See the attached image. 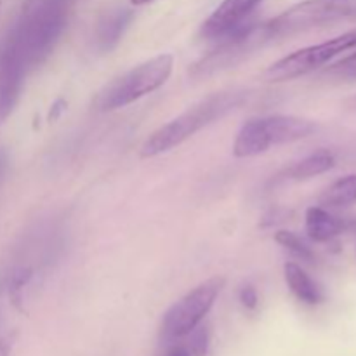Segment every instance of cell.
<instances>
[{"label":"cell","instance_id":"obj_1","mask_svg":"<svg viewBox=\"0 0 356 356\" xmlns=\"http://www.w3.org/2000/svg\"><path fill=\"white\" fill-rule=\"evenodd\" d=\"M72 0H24L21 17L10 35L26 70L37 68L58 45L68 23Z\"/></svg>","mask_w":356,"mask_h":356},{"label":"cell","instance_id":"obj_2","mask_svg":"<svg viewBox=\"0 0 356 356\" xmlns=\"http://www.w3.org/2000/svg\"><path fill=\"white\" fill-rule=\"evenodd\" d=\"M247 99V90L229 89L222 92H214L202 99L200 103L188 108L179 117L172 118L149 134L145 145L141 146L143 159H153L162 153L170 152L176 146L183 145L186 139L197 134L207 125L221 120L228 113L242 106Z\"/></svg>","mask_w":356,"mask_h":356},{"label":"cell","instance_id":"obj_3","mask_svg":"<svg viewBox=\"0 0 356 356\" xmlns=\"http://www.w3.org/2000/svg\"><path fill=\"white\" fill-rule=\"evenodd\" d=\"M172 68L174 58L170 54H160L148 59L106 83L97 94L96 106L101 111H113L129 106L159 90L169 80Z\"/></svg>","mask_w":356,"mask_h":356},{"label":"cell","instance_id":"obj_4","mask_svg":"<svg viewBox=\"0 0 356 356\" xmlns=\"http://www.w3.org/2000/svg\"><path fill=\"white\" fill-rule=\"evenodd\" d=\"M225 277H212L191 289L186 296L174 302L162 318L160 341L165 344L190 336L195 327L200 325L225 289Z\"/></svg>","mask_w":356,"mask_h":356},{"label":"cell","instance_id":"obj_5","mask_svg":"<svg viewBox=\"0 0 356 356\" xmlns=\"http://www.w3.org/2000/svg\"><path fill=\"white\" fill-rule=\"evenodd\" d=\"M271 38L273 37H271L270 28H268L266 23L257 24L249 21L242 28L221 38L214 51H211L200 61L195 63L190 68V76L202 80L209 79L216 73L225 72V70L236 66L243 59L249 58L252 52L263 47Z\"/></svg>","mask_w":356,"mask_h":356},{"label":"cell","instance_id":"obj_6","mask_svg":"<svg viewBox=\"0 0 356 356\" xmlns=\"http://www.w3.org/2000/svg\"><path fill=\"white\" fill-rule=\"evenodd\" d=\"M346 19H356V0H305L289 7L266 24L275 38Z\"/></svg>","mask_w":356,"mask_h":356},{"label":"cell","instance_id":"obj_7","mask_svg":"<svg viewBox=\"0 0 356 356\" xmlns=\"http://www.w3.org/2000/svg\"><path fill=\"white\" fill-rule=\"evenodd\" d=\"M353 47H356V30L346 31V33L322 42V44L299 49V51L278 59L277 63L268 66V70L264 72V80L266 82H285V80L299 79V76L315 72L320 66L327 65L334 58Z\"/></svg>","mask_w":356,"mask_h":356},{"label":"cell","instance_id":"obj_8","mask_svg":"<svg viewBox=\"0 0 356 356\" xmlns=\"http://www.w3.org/2000/svg\"><path fill=\"white\" fill-rule=\"evenodd\" d=\"M26 72L19 47L9 35L0 49V125L16 110Z\"/></svg>","mask_w":356,"mask_h":356},{"label":"cell","instance_id":"obj_9","mask_svg":"<svg viewBox=\"0 0 356 356\" xmlns=\"http://www.w3.org/2000/svg\"><path fill=\"white\" fill-rule=\"evenodd\" d=\"M261 2L263 0H222L214 13L204 21L200 35L211 40H221L226 35L249 23L250 14L259 7Z\"/></svg>","mask_w":356,"mask_h":356},{"label":"cell","instance_id":"obj_10","mask_svg":"<svg viewBox=\"0 0 356 356\" xmlns=\"http://www.w3.org/2000/svg\"><path fill=\"white\" fill-rule=\"evenodd\" d=\"M259 132L263 136L264 146L287 145V143L301 141L316 131V125L306 118L294 115H270V117H257Z\"/></svg>","mask_w":356,"mask_h":356},{"label":"cell","instance_id":"obj_11","mask_svg":"<svg viewBox=\"0 0 356 356\" xmlns=\"http://www.w3.org/2000/svg\"><path fill=\"white\" fill-rule=\"evenodd\" d=\"M134 13L131 9H115L104 14L96 26V45L101 52H110L118 45L131 24Z\"/></svg>","mask_w":356,"mask_h":356},{"label":"cell","instance_id":"obj_12","mask_svg":"<svg viewBox=\"0 0 356 356\" xmlns=\"http://www.w3.org/2000/svg\"><path fill=\"white\" fill-rule=\"evenodd\" d=\"M343 232H346V221L330 214L322 205H315L306 211V233L312 242H330Z\"/></svg>","mask_w":356,"mask_h":356},{"label":"cell","instance_id":"obj_13","mask_svg":"<svg viewBox=\"0 0 356 356\" xmlns=\"http://www.w3.org/2000/svg\"><path fill=\"white\" fill-rule=\"evenodd\" d=\"M284 275L285 282H287V287L291 289V292L299 301L309 306H316L323 301V291L320 289V285L299 264H285Z\"/></svg>","mask_w":356,"mask_h":356},{"label":"cell","instance_id":"obj_14","mask_svg":"<svg viewBox=\"0 0 356 356\" xmlns=\"http://www.w3.org/2000/svg\"><path fill=\"white\" fill-rule=\"evenodd\" d=\"M336 165V156L330 153L329 149H320V152L312 153L306 159L299 160L294 165L284 170L282 177L291 181H305L312 179V177L320 176V174L329 172Z\"/></svg>","mask_w":356,"mask_h":356},{"label":"cell","instance_id":"obj_15","mask_svg":"<svg viewBox=\"0 0 356 356\" xmlns=\"http://www.w3.org/2000/svg\"><path fill=\"white\" fill-rule=\"evenodd\" d=\"M353 204H356V174L339 177L320 195V205L325 209H341Z\"/></svg>","mask_w":356,"mask_h":356},{"label":"cell","instance_id":"obj_16","mask_svg":"<svg viewBox=\"0 0 356 356\" xmlns=\"http://www.w3.org/2000/svg\"><path fill=\"white\" fill-rule=\"evenodd\" d=\"M275 242L280 243V245L284 247V249H287L292 256L305 261V263L313 264L316 261V256L315 252H313L312 247H309L301 236L296 235V233L287 232V229H280V232L275 233Z\"/></svg>","mask_w":356,"mask_h":356},{"label":"cell","instance_id":"obj_17","mask_svg":"<svg viewBox=\"0 0 356 356\" xmlns=\"http://www.w3.org/2000/svg\"><path fill=\"white\" fill-rule=\"evenodd\" d=\"M31 277H33V271L30 268H21V270L14 271L10 275V282H9V296L10 301L16 308L21 309V291H23L24 285L30 284Z\"/></svg>","mask_w":356,"mask_h":356},{"label":"cell","instance_id":"obj_18","mask_svg":"<svg viewBox=\"0 0 356 356\" xmlns=\"http://www.w3.org/2000/svg\"><path fill=\"white\" fill-rule=\"evenodd\" d=\"M190 348L191 356H207L209 344H211V332L207 327L198 325L190 332Z\"/></svg>","mask_w":356,"mask_h":356},{"label":"cell","instance_id":"obj_19","mask_svg":"<svg viewBox=\"0 0 356 356\" xmlns=\"http://www.w3.org/2000/svg\"><path fill=\"white\" fill-rule=\"evenodd\" d=\"M330 73L341 76V79L356 80V52L348 56V58L341 59L339 63H336V65L330 68Z\"/></svg>","mask_w":356,"mask_h":356},{"label":"cell","instance_id":"obj_20","mask_svg":"<svg viewBox=\"0 0 356 356\" xmlns=\"http://www.w3.org/2000/svg\"><path fill=\"white\" fill-rule=\"evenodd\" d=\"M238 299L245 309H256L259 298H257V291L250 284H245L238 292Z\"/></svg>","mask_w":356,"mask_h":356},{"label":"cell","instance_id":"obj_21","mask_svg":"<svg viewBox=\"0 0 356 356\" xmlns=\"http://www.w3.org/2000/svg\"><path fill=\"white\" fill-rule=\"evenodd\" d=\"M289 216H291V212L285 211V209H282V207L271 209V211L266 212V214L263 216V219H261V228H271V226L285 221Z\"/></svg>","mask_w":356,"mask_h":356},{"label":"cell","instance_id":"obj_22","mask_svg":"<svg viewBox=\"0 0 356 356\" xmlns=\"http://www.w3.org/2000/svg\"><path fill=\"white\" fill-rule=\"evenodd\" d=\"M16 339H17L16 330H14V332L6 334L3 337H0V356H10V351H13Z\"/></svg>","mask_w":356,"mask_h":356},{"label":"cell","instance_id":"obj_23","mask_svg":"<svg viewBox=\"0 0 356 356\" xmlns=\"http://www.w3.org/2000/svg\"><path fill=\"white\" fill-rule=\"evenodd\" d=\"M66 110V101L65 99H56L54 104L51 106V111H49V122H56L59 117H61L63 111Z\"/></svg>","mask_w":356,"mask_h":356},{"label":"cell","instance_id":"obj_24","mask_svg":"<svg viewBox=\"0 0 356 356\" xmlns=\"http://www.w3.org/2000/svg\"><path fill=\"white\" fill-rule=\"evenodd\" d=\"M165 356H191V351L186 346H174Z\"/></svg>","mask_w":356,"mask_h":356},{"label":"cell","instance_id":"obj_25","mask_svg":"<svg viewBox=\"0 0 356 356\" xmlns=\"http://www.w3.org/2000/svg\"><path fill=\"white\" fill-rule=\"evenodd\" d=\"M155 0H131L132 6H146V3H152Z\"/></svg>","mask_w":356,"mask_h":356},{"label":"cell","instance_id":"obj_26","mask_svg":"<svg viewBox=\"0 0 356 356\" xmlns=\"http://www.w3.org/2000/svg\"><path fill=\"white\" fill-rule=\"evenodd\" d=\"M346 229H350V232H353L356 235V219H353V221H346Z\"/></svg>","mask_w":356,"mask_h":356}]
</instances>
